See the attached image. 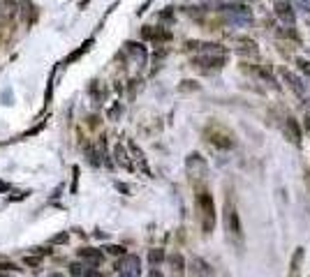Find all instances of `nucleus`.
<instances>
[{
  "label": "nucleus",
  "mask_w": 310,
  "mask_h": 277,
  "mask_svg": "<svg viewBox=\"0 0 310 277\" xmlns=\"http://www.w3.org/2000/svg\"><path fill=\"white\" fill-rule=\"evenodd\" d=\"M192 46L199 49L195 56V65L199 67H222L227 62V53L218 44H192Z\"/></svg>",
  "instance_id": "1"
},
{
  "label": "nucleus",
  "mask_w": 310,
  "mask_h": 277,
  "mask_svg": "<svg viewBox=\"0 0 310 277\" xmlns=\"http://www.w3.org/2000/svg\"><path fill=\"white\" fill-rule=\"evenodd\" d=\"M195 169L199 171V176H204L206 173V162L202 155H197V153H192V155L187 157V171L195 173Z\"/></svg>",
  "instance_id": "9"
},
{
  "label": "nucleus",
  "mask_w": 310,
  "mask_h": 277,
  "mask_svg": "<svg viewBox=\"0 0 310 277\" xmlns=\"http://www.w3.org/2000/svg\"><path fill=\"white\" fill-rule=\"evenodd\" d=\"M125 46H127V51L132 53L134 58H139V62H144V60H146V49H144L142 44H134V42H127V44H125Z\"/></svg>",
  "instance_id": "16"
},
{
  "label": "nucleus",
  "mask_w": 310,
  "mask_h": 277,
  "mask_svg": "<svg viewBox=\"0 0 310 277\" xmlns=\"http://www.w3.org/2000/svg\"><path fill=\"white\" fill-rule=\"evenodd\" d=\"M225 229H227V234H229L231 238H236V240L243 238V226H241L239 210H236V206H234L229 199L225 203Z\"/></svg>",
  "instance_id": "3"
},
{
  "label": "nucleus",
  "mask_w": 310,
  "mask_h": 277,
  "mask_svg": "<svg viewBox=\"0 0 310 277\" xmlns=\"http://www.w3.org/2000/svg\"><path fill=\"white\" fill-rule=\"evenodd\" d=\"M49 277H62V275H49Z\"/></svg>",
  "instance_id": "33"
},
{
  "label": "nucleus",
  "mask_w": 310,
  "mask_h": 277,
  "mask_svg": "<svg viewBox=\"0 0 310 277\" xmlns=\"http://www.w3.org/2000/svg\"><path fill=\"white\" fill-rule=\"evenodd\" d=\"M220 9L225 19H227V23H231V26H248L252 21L250 9L243 7V5H229V7H220Z\"/></svg>",
  "instance_id": "4"
},
{
  "label": "nucleus",
  "mask_w": 310,
  "mask_h": 277,
  "mask_svg": "<svg viewBox=\"0 0 310 277\" xmlns=\"http://www.w3.org/2000/svg\"><path fill=\"white\" fill-rule=\"evenodd\" d=\"M116 270H118V277H139L142 273V261L134 254H125L123 259L116 263Z\"/></svg>",
  "instance_id": "6"
},
{
  "label": "nucleus",
  "mask_w": 310,
  "mask_h": 277,
  "mask_svg": "<svg viewBox=\"0 0 310 277\" xmlns=\"http://www.w3.org/2000/svg\"><path fill=\"white\" fill-rule=\"evenodd\" d=\"M86 277H104V275H102V273H100V270L90 268V270H88V275H86Z\"/></svg>",
  "instance_id": "26"
},
{
  "label": "nucleus",
  "mask_w": 310,
  "mask_h": 277,
  "mask_svg": "<svg viewBox=\"0 0 310 277\" xmlns=\"http://www.w3.org/2000/svg\"><path fill=\"white\" fill-rule=\"evenodd\" d=\"M114 155H116V162H118L121 166H125V169H132V162L127 159V153H125V148H123V146H116Z\"/></svg>",
  "instance_id": "15"
},
{
  "label": "nucleus",
  "mask_w": 310,
  "mask_h": 277,
  "mask_svg": "<svg viewBox=\"0 0 310 277\" xmlns=\"http://www.w3.org/2000/svg\"><path fill=\"white\" fill-rule=\"evenodd\" d=\"M197 210H199V217H202V229L206 234H211L213 226H215V203H213V197L206 190L197 194Z\"/></svg>",
  "instance_id": "2"
},
{
  "label": "nucleus",
  "mask_w": 310,
  "mask_h": 277,
  "mask_svg": "<svg viewBox=\"0 0 310 277\" xmlns=\"http://www.w3.org/2000/svg\"><path fill=\"white\" fill-rule=\"evenodd\" d=\"M0 270H21L14 263V261H5V259H0Z\"/></svg>",
  "instance_id": "21"
},
{
  "label": "nucleus",
  "mask_w": 310,
  "mask_h": 277,
  "mask_svg": "<svg viewBox=\"0 0 310 277\" xmlns=\"http://www.w3.org/2000/svg\"><path fill=\"white\" fill-rule=\"evenodd\" d=\"M151 277H162V275H160L158 270H153V273H151Z\"/></svg>",
  "instance_id": "31"
},
{
  "label": "nucleus",
  "mask_w": 310,
  "mask_h": 277,
  "mask_svg": "<svg viewBox=\"0 0 310 277\" xmlns=\"http://www.w3.org/2000/svg\"><path fill=\"white\" fill-rule=\"evenodd\" d=\"M303 125H306V132L310 134V113H306V120H303Z\"/></svg>",
  "instance_id": "28"
},
{
  "label": "nucleus",
  "mask_w": 310,
  "mask_h": 277,
  "mask_svg": "<svg viewBox=\"0 0 310 277\" xmlns=\"http://www.w3.org/2000/svg\"><path fill=\"white\" fill-rule=\"evenodd\" d=\"M283 79L287 81V86L292 88L296 95H299V97H306V86L301 83V79L296 77V74H292V72H287V69H285V72H283Z\"/></svg>",
  "instance_id": "7"
},
{
  "label": "nucleus",
  "mask_w": 310,
  "mask_h": 277,
  "mask_svg": "<svg viewBox=\"0 0 310 277\" xmlns=\"http://www.w3.org/2000/svg\"><path fill=\"white\" fill-rule=\"evenodd\" d=\"M204 5H208V7H218L220 5V0H202Z\"/></svg>",
  "instance_id": "25"
},
{
  "label": "nucleus",
  "mask_w": 310,
  "mask_h": 277,
  "mask_svg": "<svg viewBox=\"0 0 310 277\" xmlns=\"http://www.w3.org/2000/svg\"><path fill=\"white\" fill-rule=\"evenodd\" d=\"M301 263H303V247L294 252L292 263H289V277H299L301 275Z\"/></svg>",
  "instance_id": "13"
},
{
  "label": "nucleus",
  "mask_w": 310,
  "mask_h": 277,
  "mask_svg": "<svg viewBox=\"0 0 310 277\" xmlns=\"http://www.w3.org/2000/svg\"><path fill=\"white\" fill-rule=\"evenodd\" d=\"M287 134H289V138H292L294 146H301V130H299V122H296V118H287Z\"/></svg>",
  "instance_id": "11"
},
{
  "label": "nucleus",
  "mask_w": 310,
  "mask_h": 277,
  "mask_svg": "<svg viewBox=\"0 0 310 277\" xmlns=\"http://www.w3.org/2000/svg\"><path fill=\"white\" fill-rule=\"evenodd\" d=\"M142 35L146 37V40H155V42H160V40H169V37H171V35H169L167 30H162V28H155V30H153V26H146L142 30Z\"/></svg>",
  "instance_id": "12"
},
{
  "label": "nucleus",
  "mask_w": 310,
  "mask_h": 277,
  "mask_svg": "<svg viewBox=\"0 0 310 277\" xmlns=\"http://www.w3.org/2000/svg\"><path fill=\"white\" fill-rule=\"evenodd\" d=\"M171 266H176V270L181 273V270H183V259H181L178 254H174V257H171Z\"/></svg>",
  "instance_id": "22"
},
{
  "label": "nucleus",
  "mask_w": 310,
  "mask_h": 277,
  "mask_svg": "<svg viewBox=\"0 0 310 277\" xmlns=\"http://www.w3.org/2000/svg\"><path fill=\"white\" fill-rule=\"evenodd\" d=\"M275 14L283 19L285 23H294V12H292V7H289V2H287V0L275 2Z\"/></svg>",
  "instance_id": "8"
},
{
  "label": "nucleus",
  "mask_w": 310,
  "mask_h": 277,
  "mask_svg": "<svg viewBox=\"0 0 310 277\" xmlns=\"http://www.w3.org/2000/svg\"><path fill=\"white\" fill-rule=\"evenodd\" d=\"M162 259H165V252H162V250H151V252H148V261H151L153 266L160 263Z\"/></svg>",
  "instance_id": "18"
},
{
  "label": "nucleus",
  "mask_w": 310,
  "mask_h": 277,
  "mask_svg": "<svg viewBox=\"0 0 310 277\" xmlns=\"http://www.w3.org/2000/svg\"><path fill=\"white\" fill-rule=\"evenodd\" d=\"M40 263H42L40 257H26V266H40Z\"/></svg>",
  "instance_id": "23"
},
{
  "label": "nucleus",
  "mask_w": 310,
  "mask_h": 277,
  "mask_svg": "<svg viewBox=\"0 0 310 277\" xmlns=\"http://www.w3.org/2000/svg\"><path fill=\"white\" fill-rule=\"evenodd\" d=\"M90 268H93V266H86V263H72V266H70V275L72 277H86Z\"/></svg>",
  "instance_id": "17"
},
{
  "label": "nucleus",
  "mask_w": 310,
  "mask_h": 277,
  "mask_svg": "<svg viewBox=\"0 0 310 277\" xmlns=\"http://www.w3.org/2000/svg\"><path fill=\"white\" fill-rule=\"evenodd\" d=\"M109 254H118V257H125V247L123 245H106L104 247Z\"/></svg>",
  "instance_id": "20"
},
{
  "label": "nucleus",
  "mask_w": 310,
  "mask_h": 277,
  "mask_svg": "<svg viewBox=\"0 0 310 277\" xmlns=\"http://www.w3.org/2000/svg\"><path fill=\"white\" fill-rule=\"evenodd\" d=\"M299 65H301L303 72H308V74H310V62H308V60H303V58H299Z\"/></svg>",
  "instance_id": "24"
},
{
  "label": "nucleus",
  "mask_w": 310,
  "mask_h": 277,
  "mask_svg": "<svg viewBox=\"0 0 310 277\" xmlns=\"http://www.w3.org/2000/svg\"><path fill=\"white\" fill-rule=\"evenodd\" d=\"M0 9H2V14H7V17H12V14H14V9H17V5H14L12 0H2V5H0Z\"/></svg>",
  "instance_id": "19"
},
{
  "label": "nucleus",
  "mask_w": 310,
  "mask_h": 277,
  "mask_svg": "<svg viewBox=\"0 0 310 277\" xmlns=\"http://www.w3.org/2000/svg\"><path fill=\"white\" fill-rule=\"evenodd\" d=\"M118 113H121V106H118V104H116L114 109H111V113H109V116H111V118H116V116H118Z\"/></svg>",
  "instance_id": "29"
},
{
  "label": "nucleus",
  "mask_w": 310,
  "mask_h": 277,
  "mask_svg": "<svg viewBox=\"0 0 310 277\" xmlns=\"http://www.w3.org/2000/svg\"><path fill=\"white\" fill-rule=\"evenodd\" d=\"M90 46H93V40H88V42H83V44H81V49H77V51H72L70 56L65 58V65H70V62H74L77 58H81V56H83V53L88 51Z\"/></svg>",
  "instance_id": "14"
},
{
  "label": "nucleus",
  "mask_w": 310,
  "mask_h": 277,
  "mask_svg": "<svg viewBox=\"0 0 310 277\" xmlns=\"http://www.w3.org/2000/svg\"><path fill=\"white\" fill-rule=\"evenodd\" d=\"M65 240H67V234H58L53 238V242H65Z\"/></svg>",
  "instance_id": "27"
},
{
  "label": "nucleus",
  "mask_w": 310,
  "mask_h": 277,
  "mask_svg": "<svg viewBox=\"0 0 310 277\" xmlns=\"http://www.w3.org/2000/svg\"><path fill=\"white\" fill-rule=\"evenodd\" d=\"M0 192H5V194L9 192V185H7V182H2V180H0Z\"/></svg>",
  "instance_id": "30"
},
{
  "label": "nucleus",
  "mask_w": 310,
  "mask_h": 277,
  "mask_svg": "<svg viewBox=\"0 0 310 277\" xmlns=\"http://www.w3.org/2000/svg\"><path fill=\"white\" fill-rule=\"evenodd\" d=\"M79 259L90 261V266H100V263H102V252H100V250H90V247H81V250H79Z\"/></svg>",
  "instance_id": "10"
},
{
  "label": "nucleus",
  "mask_w": 310,
  "mask_h": 277,
  "mask_svg": "<svg viewBox=\"0 0 310 277\" xmlns=\"http://www.w3.org/2000/svg\"><path fill=\"white\" fill-rule=\"evenodd\" d=\"M206 138L211 141L213 146L218 148H234V134L231 132H227L225 127H220V125H211L208 130H206Z\"/></svg>",
  "instance_id": "5"
},
{
  "label": "nucleus",
  "mask_w": 310,
  "mask_h": 277,
  "mask_svg": "<svg viewBox=\"0 0 310 277\" xmlns=\"http://www.w3.org/2000/svg\"><path fill=\"white\" fill-rule=\"evenodd\" d=\"M0 277H12V275H9L7 270H5V273H0Z\"/></svg>",
  "instance_id": "32"
}]
</instances>
